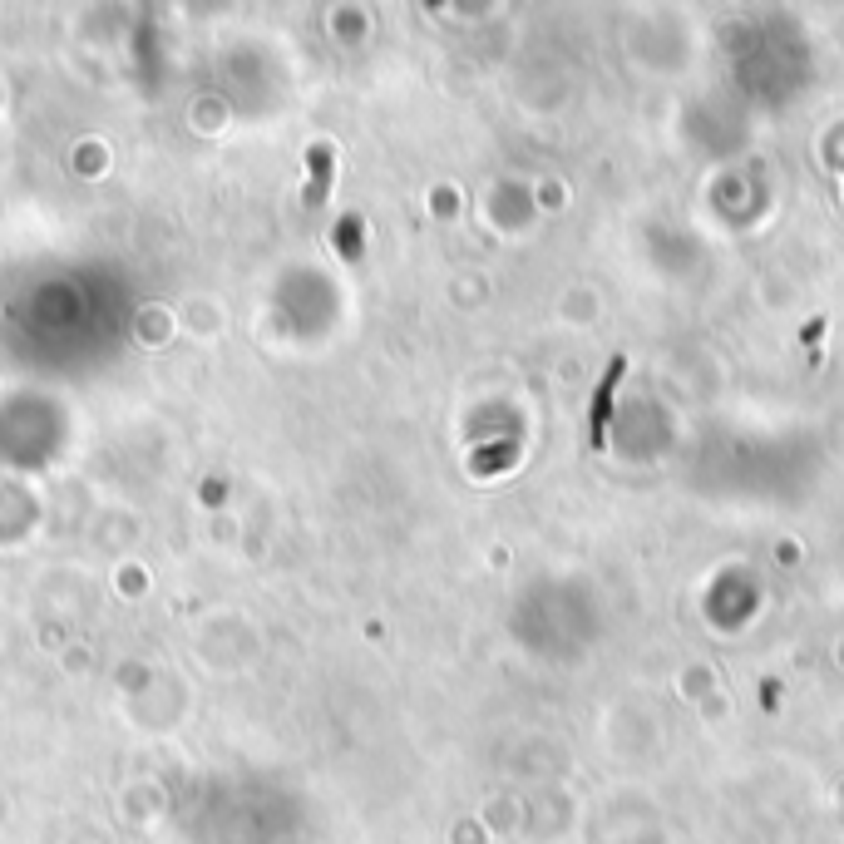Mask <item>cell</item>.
<instances>
[{
	"label": "cell",
	"instance_id": "cell-2",
	"mask_svg": "<svg viewBox=\"0 0 844 844\" xmlns=\"http://www.w3.org/2000/svg\"><path fill=\"white\" fill-rule=\"evenodd\" d=\"M326 163H331V149H311V188H307V208H321L326 203Z\"/></svg>",
	"mask_w": 844,
	"mask_h": 844
},
{
	"label": "cell",
	"instance_id": "cell-1",
	"mask_svg": "<svg viewBox=\"0 0 844 844\" xmlns=\"http://www.w3.org/2000/svg\"><path fill=\"white\" fill-rule=\"evenodd\" d=\"M622 371H627V361L617 356L613 366H608V376H603V385H598V400H593V435H588V440H593V450H608V405H613Z\"/></svg>",
	"mask_w": 844,
	"mask_h": 844
}]
</instances>
